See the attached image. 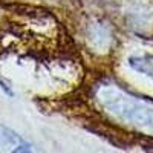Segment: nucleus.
<instances>
[{"label":"nucleus","mask_w":153,"mask_h":153,"mask_svg":"<svg viewBox=\"0 0 153 153\" xmlns=\"http://www.w3.org/2000/svg\"><path fill=\"white\" fill-rule=\"evenodd\" d=\"M130 66L135 71H139L153 78V57H139L130 58Z\"/></svg>","instance_id":"nucleus-3"},{"label":"nucleus","mask_w":153,"mask_h":153,"mask_svg":"<svg viewBox=\"0 0 153 153\" xmlns=\"http://www.w3.org/2000/svg\"><path fill=\"white\" fill-rule=\"evenodd\" d=\"M0 150L2 152H31V144L14 130L0 126Z\"/></svg>","instance_id":"nucleus-2"},{"label":"nucleus","mask_w":153,"mask_h":153,"mask_svg":"<svg viewBox=\"0 0 153 153\" xmlns=\"http://www.w3.org/2000/svg\"><path fill=\"white\" fill-rule=\"evenodd\" d=\"M97 100L110 117L127 126L153 135V103L135 97L115 84H103L97 91Z\"/></svg>","instance_id":"nucleus-1"}]
</instances>
